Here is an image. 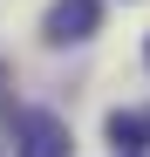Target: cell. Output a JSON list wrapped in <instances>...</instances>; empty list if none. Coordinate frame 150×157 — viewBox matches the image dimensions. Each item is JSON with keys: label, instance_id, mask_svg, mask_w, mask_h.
<instances>
[{"label": "cell", "instance_id": "obj_1", "mask_svg": "<svg viewBox=\"0 0 150 157\" xmlns=\"http://www.w3.org/2000/svg\"><path fill=\"white\" fill-rule=\"evenodd\" d=\"M14 157H68V123L48 109H14Z\"/></svg>", "mask_w": 150, "mask_h": 157}, {"label": "cell", "instance_id": "obj_2", "mask_svg": "<svg viewBox=\"0 0 150 157\" xmlns=\"http://www.w3.org/2000/svg\"><path fill=\"white\" fill-rule=\"evenodd\" d=\"M103 28V0H55L48 7V41H89Z\"/></svg>", "mask_w": 150, "mask_h": 157}, {"label": "cell", "instance_id": "obj_3", "mask_svg": "<svg viewBox=\"0 0 150 157\" xmlns=\"http://www.w3.org/2000/svg\"><path fill=\"white\" fill-rule=\"evenodd\" d=\"M109 144H116V157H143V150H150V123L116 109V116H109Z\"/></svg>", "mask_w": 150, "mask_h": 157}, {"label": "cell", "instance_id": "obj_4", "mask_svg": "<svg viewBox=\"0 0 150 157\" xmlns=\"http://www.w3.org/2000/svg\"><path fill=\"white\" fill-rule=\"evenodd\" d=\"M143 55H150V48H143Z\"/></svg>", "mask_w": 150, "mask_h": 157}, {"label": "cell", "instance_id": "obj_5", "mask_svg": "<svg viewBox=\"0 0 150 157\" xmlns=\"http://www.w3.org/2000/svg\"><path fill=\"white\" fill-rule=\"evenodd\" d=\"M143 123H150V116H143Z\"/></svg>", "mask_w": 150, "mask_h": 157}]
</instances>
